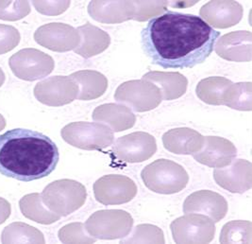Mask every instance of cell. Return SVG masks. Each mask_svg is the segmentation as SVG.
I'll return each instance as SVG.
<instances>
[{"instance_id":"6da1fadb","label":"cell","mask_w":252,"mask_h":244,"mask_svg":"<svg viewBox=\"0 0 252 244\" xmlns=\"http://www.w3.org/2000/svg\"><path fill=\"white\" fill-rule=\"evenodd\" d=\"M142 47L151 63L162 69H193L214 51L220 36L201 17L166 11L142 31Z\"/></svg>"},{"instance_id":"52a82bcc","label":"cell","mask_w":252,"mask_h":244,"mask_svg":"<svg viewBox=\"0 0 252 244\" xmlns=\"http://www.w3.org/2000/svg\"><path fill=\"white\" fill-rule=\"evenodd\" d=\"M79 95V84L71 76H55L38 82L35 98L48 106H62L75 101Z\"/></svg>"},{"instance_id":"e0dca14e","label":"cell","mask_w":252,"mask_h":244,"mask_svg":"<svg viewBox=\"0 0 252 244\" xmlns=\"http://www.w3.org/2000/svg\"><path fill=\"white\" fill-rule=\"evenodd\" d=\"M126 2H105V1H93L89 3L88 12L93 18L101 23H119L126 19L134 18L135 16V4H130L123 10Z\"/></svg>"},{"instance_id":"83f0119b","label":"cell","mask_w":252,"mask_h":244,"mask_svg":"<svg viewBox=\"0 0 252 244\" xmlns=\"http://www.w3.org/2000/svg\"><path fill=\"white\" fill-rule=\"evenodd\" d=\"M21 35L12 26L0 24V55L5 54L18 46Z\"/></svg>"},{"instance_id":"7c38bea8","label":"cell","mask_w":252,"mask_h":244,"mask_svg":"<svg viewBox=\"0 0 252 244\" xmlns=\"http://www.w3.org/2000/svg\"><path fill=\"white\" fill-rule=\"evenodd\" d=\"M228 204L223 196L210 190H200L191 194L184 202V212L206 214L214 222L221 221L227 214Z\"/></svg>"},{"instance_id":"cb8c5ba5","label":"cell","mask_w":252,"mask_h":244,"mask_svg":"<svg viewBox=\"0 0 252 244\" xmlns=\"http://www.w3.org/2000/svg\"><path fill=\"white\" fill-rule=\"evenodd\" d=\"M94 121L105 122L110 124L114 131H124L126 127L121 123V119L130 124H134L135 117L125 106L116 105H105L97 107L93 114Z\"/></svg>"},{"instance_id":"4fadbf2b","label":"cell","mask_w":252,"mask_h":244,"mask_svg":"<svg viewBox=\"0 0 252 244\" xmlns=\"http://www.w3.org/2000/svg\"><path fill=\"white\" fill-rule=\"evenodd\" d=\"M202 151L193 154L197 162L204 164L211 168H224L235 158L237 150L229 140L218 138L207 137L203 143Z\"/></svg>"},{"instance_id":"ac0fdd59","label":"cell","mask_w":252,"mask_h":244,"mask_svg":"<svg viewBox=\"0 0 252 244\" xmlns=\"http://www.w3.org/2000/svg\"><path fill=\"white\" fill-rule=\"evenodd\" d=\"M78 32L81 35L82 42L75 48V52L84 58H90L101 53L110 45L108 34L90 23L78 28Z\"/></svg>"},{"instance_id":"5b68a950","label":"cell","mask_w":252,"mask_h":244,"mask_svg":"<svg viewBox=\"0 0 252 244\" xmlns=\"http://www.w3.org/2000/svg\"><path fill=\"white\" fill-rule=\"evenodd\" d=\"M69 145L87 151H100L114 142V133L107 125L94 122H73L62 130Z\"/></svg>"},{"instance_id":"603a6c76","label":"cell","mask_w":252,"mask_h":244,"mask_svg":"<svg viewBox=\"0 0 252 244\" xmlns=\"http://www.w3.org/2000/svg\"><path fill=\"white\" fill-rule=\"evenodd\" d=\"M2 244H45L43 234L24 222H13L6 226L1 235Z\"/></svg>"},{"instance_id":"ffe728a7","label":"cell","mask_w":252,"mask_h":244,"mask_svg":"<svg viewBox=\"0 0 252 244\" xmlns=\"http://www.w3.org/2000/svg\"><path fill=\"white\" fill-rule=\"evenodd\" d=\"M144 79L160 84L163 100H175L183 96L186 91L187 80L180 73L149 72L144 76Z\"/></svg>"},{"instance_id":"9c48e42d","label":"cell","mask_w":252,"mask_h":244,"mask_svg":"<svg viewBox=\"0 0 252 244\" xmlns=\"http://www.w3.org/2000/svg\"><path fill=\"white\" fill-rule=\"evenodd\" d=\"M157 150L156 140L148 133L137 132L115 141L113 152L119 160L128 163L143 162L150 158Z\"/></svg>"},{"instance_id":"5bb4252c","label":"cell","mask_w":252,"mask_h":244,"mask_svg":"<svg viewBox=\"0 0 252 244\" xmlns=\"http://www.w3.org/2000/svg\"><path fill=\"white\" fill-rule=\"evenodd\" d=\"M214 177L219 186L230 192L243 193L252 188V163L236 160L227 169H217Z\"/></svg>"},{"instance_id":"9a60e30c","label":"cell","mask_w":252,"mask_h":244,"mask_svg":"<svg viewBox=\"0 0 252 244\" xmlns=\"http://www.w3.org/2000/svg\"><path fill=\"white\" fill-rule=\"evenodd\" d=\"M200 15L212 26L225 29L240 21L243 7L233 1H212L201 8Z\"/></svg>"},{"instance_id":"4316f807","label":"cell","mask_w":252,"mask_h":244,"mask_svg":"<svg viewBox=\"0 0 252 244\" xmlns=\"http://www.w3.org/2000/svg\"><path fill=\"white\" fill-rule=\"evenodd\" d=\"M83 224L81 223H71L64 226L59 232V238L63 244H74V243H85L94 244V239L89 238L83 230Z\"/></svg>"},{"instance_id":"8992f818","label":"cell","mask_w":252,"mask_h":244,"mask_svg":"<svg viewBox=\"0 0 252 244\" xmlns=\"http://www.w3.org/2000/svg\"><path fill=\"white\" fill-rule=\"evenodd\" d=\"M9 65L15 77L24 81L43 79L54 70L53 59L35 48L19 50L10 58Z\"/></svg>"},{"instance_id":"484cf974","label":"cell","mask_w":252,"mask_h":244,"mask_svg":"<svg viewBox=\"0 0 252 244\" xmlns=\"http://www.w3.org/2000/svg\"><path fill=\"white\" fill-rule=\"evenodd\" d=\"M31 12L29 1H0V19L17 21Z\"/></svg>"},{"instance_id":"ba28073f","label":"cell","mask_w":252,"mask_h":244,"mask_svg":"<svg viewBox=\"0 0 252 244\" xmlns=\"http://www.w3.org/2000/svg\"><path fill=\"white\" fill-rule=\"evenodd\" d=\"M94 192L96 201L105 206L120 205L131 201L137 193V187L126 176L106 175L94 183Z\"/></svg>"},{"instance_id":"8fae6325","label":"cell","mask_w":252,"mask_h":244,"mask_svg":"<svg viewBox=\"0 0 252 244\" xmlns=\"http://www.w3.org/2000/svg\"><path fill=\"white\" fill-rule=\"evenodd\" d=\"M35 41L50 50L64 52L79 46L78 30L63 23H50L40 27L34 34Z\"/></svg>"},{"instance_id":"30bf717a","label":"cell","mask_w":252,"mask_h":244,"mask_svg":"<svg viewBox=\"0 0 252 244\" xmlns=\"http://www.w3.org/2000/svg\"><path fill=\"white\" fill-rule=\"evenodd\" d=\"M160 91L154 84L146 81H127L117 88L115 100L126 103L134 111H149L160 104Z\"/></svg>"},{"instance_id":"2e32d148","label":"cell","mask_w":252,"mask_h":244,"mask_svg":"<svg viewBox=\"0 0 252 244\" xmlns=\"http://www.w3.org/2000/svg\"><path fill=\"white\" fill-rule=\"evenodd\" d=\"M204 138L192 129L170 130L162 137L166 150L176 154H195L203 146Z\"/></svg>"},{"instance_id":"f1b7e54d","label":"cell","mask_w":252,"mask_h":244,"mask_svg":"<svg viewBox=\"0 0 252 244\" xmlns=\"http://www.w3.org/2000/svg\"><path fill=\"white\" fill-rule=\"evenodd\" d=\"M37 12L46 15H58L65 12L70 6V1H32Z\"/></svg>"},{"instance_id":"44dd1931","label":"cell","mask_w":252,"mask_h":244,"mask_svg":"<svg viewBox=\"0 0 252 244\" xmlns=\"http://www.w3.org/2000/svg\"><path fill=\"white\" fill-rule=\"evenodd\" d=\"M19 207L26 218L38 223L50 224L61 218V216L46 209V206L42 204V196L39 193L24 196L19 201Z\"/></svg>"},{"instance_id":"4dcf8cb0","label":"cell","mask_w":252,"mask_h":244,"mask_svg":"<svg viewBox=\"0 0 252 244\" xmlns=\"http://www.w3.org/2000/svg\"><path fill=\"white\" fill-rule=\"evenodd\" d=\"M5 127H6V120L4 116L0 115V131H2Z\"/></svg>"},{"instance_id":"7a4b0ae2","label":"cell","mask_w":252,"mask_h":244,"mask_svg":"<svg viewBox=\"0 0 252 244\" xmlns=\"http://www.w3.org/2000/svg\"><path fill=\"white\" fill-rule=\"evenodd\" d=\"M57 145L46 135L13 129L0 136V174L23 182L50 174L59 163Z\"/></svg>"},{"instance_id":"d6986e66","label":"cell","mask_w":252,"mask_h":244,"mask_svg":"<svg viewBox=\"0 0 252 244\" xmlns=\"http://www.w3.org/2000/svg\"><path fill=\"white\" fill-rule=\"evenodd\" d=\"M79 84L78 100L90 101L102 96L107 87L108 81L99 72L94 70H81L70 75Z\"/></svg>"},{"instance_id":"7402d4cb","label":"cell","mask_w":252,"mask_h":244,"mask_svg":"<svg viewBox=\"0 0 252 244\" xmlns=\"http://www.w3.org/2000/svg\"><path fill=\"white\" fill-rule=\"evenodd\" d=\"M231 81L222 77H210L202 80L196 87L197 97L204 103L213 105H225L227 90Z\"/></svg>"},{"instance_id":"f546056e","label":"cell","mask_w":252,"mask_h":244,"mask_svg":"<svg viewBox=\"0 0 252 244\" xmlns=\"http://www.w3.org/2000/svg\"><path fill=\"white\" fill-rule=\"evenodd\" d=\"M11 204L4 198L0 197V224L4 223L8 220V218L11 215Z\"/></svg>"},{"instance_id":"277c9868","label":"cell","mask_w":252,"mask_h":244,"mask_svg":"<svg viewBox=\"0 0 252 244\" xmlns=\"http://www.w3.org/2000/svg\"><path fill=\"white\" fill-rule=\"evenodd\" d=\"M41 196L48 209L61 217H65L83 206L87 192L85 186L79 182L63 179L46 186Z\"/></svg>"},{"instance_id":"3957f363","label":"cell","mask_w":252,"mask_h":244,"mask_svg":"<svg viewBox=\"0 0 252 244\" xmlns=\"http://www.w3.org/2000/svg\"><path fill=\"white\" fill-rule=\"evenodd\" d=\"M141 176L147 187L160 194L178 193L189 181L184 168L167 159H159L149 164L143 170Z\"/></svg>"},{"instance_id":"1f68e13d","label":"cell","mask_w":252,"mask_h":244,"mask_svg":"<svg viewBox=\"0 0 252 244\" xmlns=\"http://www.w3.org/2000/svg\"><path fill=\"white\" fill-rule=\"evenodd\" d=\"M5 74H4V72H3V70L0 69V87L4 84V82H5Z\"/></svg>"},{"instance_id":"d4e9b609","label":"cell","mask_w":252,"mask_h":244,"mask_svg":"<svg viewBox=\"0 0 252 244\" xmlns=\"http://www.w3.org/2000/svg\"><path fill=\"white\" fill-rule=\"evenodd\" d=\"M225 105L241 111H252V82L231 84L226 94Z\"/></svg>"}]
</instances>
